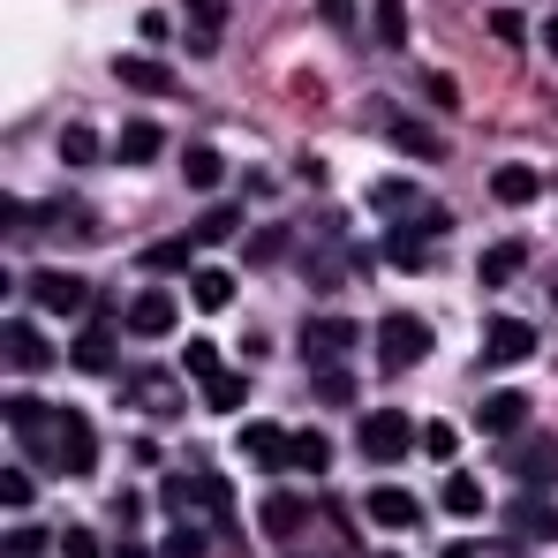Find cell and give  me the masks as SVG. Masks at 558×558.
Returning a JSON list of instances; mask_svg holds the SVG:
<instances>
[{
	"instance_id": "obj_33",
	"label": "cell",
	"mask_w": 558,
	"mask_h": 558,
	"mask_svg": "<svg viewBox=\"0 0 558 558\" xmlns=\"http://www.w3.org/2000/svg\"><path fill=\"white\" fill-rule=\"evenodd\" d=\"M182 371L196 377V385H204V377H219V371H227V363H219V348H211V340H189V348H182Z\"/></svg>"
},
{
	"instance_id": "obj_38",
	"label": "cell",
	"mask_w": 558,
	"mask_h": 558,
	"mask_svg": "<svg viewBox=\"0 0 558 558\" xmlns=\"http://www.w3.org/2000/svg\"><path fill=\"white\" fill-rule=\"evenodd\" d=\"M490 38H498V46H521L529 31H521V15H513V8H490Z\"/></svg>"
},
{
	"instance_id": "obj_25",
	"label": "cell",
	"mask_w": 558,
	"mask_h": 558,
	"mask_svg": "<svg viewBox=\"0 0 558 558\" xmlns=\"http://www.w3.org/2000/svg\"><path fill=\"white\" fill-rule=\"evenodd\" d=\"M521 257H529L521 242H498V250H483V265H475V279H483V287H506V279L521 272Z\"/></svg>"
},
{
	"instance_id": "obj_34",
	"label": "cell",
	"mask_w": 558,
	"mask_h": 558,
	"mask_svg": "<svg viewBox=\"0 0 558 558\" xmlns=\"http://www.w3.org/2000/svg\"><path fill=\"white\" fill-rule=\"evenodd\" d=\"M371 15H377V38H385V46H408V8H400V0H377Z\"/></svg>"
},
{
	"instance_id": "obj_37",
	"label": "cell",
	"mask_w": 558,
	"mask_h": 558,
	"mask_svg": "<svg viewBox=\"0 0 558 558\" xmlns=\"http://www.w3.org/2000/svg\"><path fill=\"white\" fill-rule=\"evenodd\" d=\"M46 551V529H23V521H15V529H8V558H38Z\"/></svg>"
},
{
	"instance_id": "obj_22",
	"label": "cell",
	"mask_w": 558,
	"mask_h": 558,
	"mask_svg": "<svg viewBox=\"0 0 558 558\" xmlns=\"http://www.w3.org/2000/svg\"><path fill=\"white\" fill-rule=\"evenodd\" d=\"M219 31H227V0H189V38H196V53H211Z\"/></svg>"
},
{
	"instance_id": "obj_6",
	"label": "cell",
	"mask_w": 558,
	"mask_h": 558,
	"mask_svg": "<svg viewBox=\"0 0 558 558\" xmlns=\"http://www.w3.org/2000/svg\"><path fill=\"white\" fill-rule=\"evenodd\" d=\"M31 302L53 310V317H76V310H92V287L76 272H31Z\"/></svg>"
},
{
	"instance_id": "obj_24",
	"label": "cell",
	"mask_w": 558,
	"mask_h": 558,
	"mask_svg": "<svg viewBox=\"0 0 558 558\" xmlns=\"http://www.w3.org/2000/svg\"><path fill=\"white\" fill-rule=\"evenodd\" d=\"M189 302H196V310H227V302H234V272L204 265V272L189 279Z\"/></svg>"
},
{
	"instance_id": "obj_36",
	"label": "cell",
	"mask_w": 558,
	"mask_h": 558,
	"mask_svg": "<svg viewBox=\"0 0 558 558\" xmlns=\"http://www.w3.org/2000/svg\"><path fill=\"white\" fill-rule=\"evenodd\" d=\"M61 159H69V167L98 159V136H92V129H69V136H61Z\"/></svg>"
},
{
	"instance_id": "obj_47",
	"label": "cell",
	"mask_w": 558,
	"mask_h": 558,
	"mask_svg": "<svg viewBox=\"0 0 558 558\" xmlns=\"http://www.w3.org/2000/svg\"><path fill=\"white\" fill-rule=\"evenodd\" d=\"M446 558H483V551H475V544H453V551H446Z\"/></svg>"
},
{
	"instance_id": "obj_11",
	"label": "cell",
	"mask_w": 558,
	"mask_h": 558,
	"mask_svg": "<svg viewBox=\"0 0 558 558\" xmlns=\"http://www.w3.org/2000/svg\"><path fill=\"white\" fill-rule=\"evenodd\" d=\"M8 371H53V340L23 317H8Z\"/></svg>"
},
{
	"instance_id": "obj_40",
	"label": "cell",
	"mask_w": 558,
	"mask_h": 558,
	"mask_svg": "<svg viewBox=\"0 0 558 558\" xmlns=\"http://www.w3.org/2000/svg\"><path fill=\"white\" fill-rule=\"evenodd\" d=\"M0 498L23 513V506H31V475H23V468H8V475H0Z\"/></svg>"
},
{
	"instance_id": "obj_29",
	"label": "cell",
	"mask_w": 558,
	"mask_h": 558,
	"mask_svg": "<svg viewBox=\"0 0 558 558\" xmlns=\"http://www.w3.org/2000/svg\"><path fill=\"white\" fill-rule=\"evenodd\" d=\"M234 227H242V211H234V204H211V211L196 219V242H234Z\"/></svg>"
},
{
	"instance_id": "obj_1",
	"label": "cell",
	"mask_w": 558,
	"mask_h": 558,
	"mask_svg": "<svg viewBox=\"0 0 558 558\" xmlns=\"http://www.w3.org/2000/svg\"><path fill=\"white\" fill-rule=\"evenodd\" d=\"M423 355H430V325H423L415 310H392L385 332H377V363H385V371H415Z\"/></svg>"
},
{
	"instance_id": "obj_35",
	"label": "cell",
	"mask_w": 558,
	"mask_h": 558,
	"mask_svg": "<svg viewBox=\"0 0 558 558\" xmlns=\"http://www.w3.org/2000/svg\"><path fill=\"white\" fill-rule=\"evenodd\" d=\"M453 446H461V438H453V423H423V453H430V461L453 468Z\"/></svg>"
},
{
	"instance_id": "obj_7",
	"label": "cell",
	"mask_w": 558,
	"mask_h": 558,
	"mask_svg": "<svg viewBox=\"0 0 558 558\" xmlns=\"http://www.w3.org/2000/svg\"><path fill=\"white\" fill-rule=\"evenodd\" d=\"M182 325V310H174V294L167 287H144L136 302H129V332H144V340H167Z\"/></svg>"
},
{
	"instance_id": "obj_23",
	"label": "cell",
	"mask_w": 558,
	"mask_h": 558,
	"mask_svg": "<svg viewBox=\"0 0 558 558\" xmlns=\"http://www.w3.org/2000/svg\"><path fill=\"white\" fill-rule=\"evenodd\" d=\"M196 392H204V408H211V415H234V408H242V400H250V377L219 371V377H204V385H196Z\"/></svg>"
},
{
	"instance_id": "obj_9",
	"label": "cell",
	"mask_w": 558,
	"mask_h": 558,
	"mask_svg": "<svg viewBox=\"0 0 558 558\" xmlns=\"http://www.w3.org/2000/svg\"><path fill=\"white\" fill-rule=\"evenodd\" d=\"M363 513H371L377 529H415V521H423V506H415L400 483H377V490H363Z\"/></svg>"
},
{
	"instance_id": "obj_43",
	"label": "cell",
	"mask_w": 558,
	"mask_h": 558,
	"mask_svg": "<svg viewBox=\"0 0 558 558\" xmlns=\"http://www.w3.org/2000/svg\"><path fill=\"white\" fill-rule=\"evenodd\" d=\"M279 250H287V234H279V227H272V234H257V242H250V257H257V265H272Z\"/></svg>"
},
{
	"instance_id": "obj_13",
	"label": "cell",
	"mask_w": 558,
	"mask_h": 558,
	"mask_svg": "<svg viewBox=\"0 0 558 558\" xmlns=\"http://www.w3.org/2000/svg\"><path fill=\"white\" fill-rule=\"evenodd\" d=\"M475 423H483L490 438H513V430L529 423V392H490V400L475 408Z\"/></svg>"
},
{
	"instance_id": "obj_15",
	"label": "cell",
	"mask_w": 558,
	"mask_h": 558,
	"mask_svg": "<svg viewBox=\"0 0 558 558\" xmlns=\"http://www.w3.org/2000/svg\"><path fill=\"white\" fill-rule=\"evenodd\" d=\"M257 521H265V536H302V529H310V498H287V490H272Z\"/></svg>"
},
{
	"instance_id": "obj_39",
	"label": "cell",
	"mask_w": 558,
	"mask_h": 558,
	"mask_svg": "<svg viewBox=\"0 0 558 558\" xmlns=\"http://www.w3.org/2000/svg\"><path fill=\"white\" fill-rule=\"evenodd\" d=\"M159 558H204V536H196V529H174V536L159 544Z\"/></svg>"
},
{
	"instance_id": "obj_10",
	"label": "cell",
	"mask_w": 558,
	"mask_h": 558,
	"mask_svg": "<svg viewBox=\"0 0 558 558\" xmlns=\"http://www.w3.org/2000/svg\"><path fill=\"white\" fill-rule=\"evenodd\" d=\"M242 453L265 468V475H279V468H294V430H279V423H257V430H242Z\"/></svg>"
},
{
	"instance_id": "obj_8",
	"label": "cell",
	"mask_w": 558,
	"mask_h": 558,
	"mask_svg": "<svg viewBox=\"0 0 558 558\" xmlns=\"http://www.w3.org/2000/svg\"><path fill=\"white\" fill-rule=\"evenodd\" d=\"M506 461H513V475H521L529 490H551L558 483V438H521Z\"/></svg>"
},
{
	"instance_id": "obj_41",
	"label": "cell",
	"mask_w": 558,
	"mask_h": 558,
	"mask_svg": "<svg viewBox=\"0 0 558 558\" xmlns=\"http://www.w3.org/2000/svg\"><path fill=\"white\" fill-rule=\"evenodd\" d=\"M61 551L69 558H98V536L92 529H61Z\"/></svg>"
},
{
	"instance_id": "obj_5",
	"label": "cell",
	"mask_w": 558,
	"mask_h": 558,
	"mask_svg": "<svg viewBox=\"0 0 558 558\" xmlns=\"http://www.w3.org/2000/svg\"><path fill=\"white\" fill-rule=\"evenodd\" d=\"M227 498H234V490H227L219 475H174V483H167V506H182V513H211V521H227Z\"/></svg>"
},
{
	"instance_id": "obj_30",
	"label": "cell",
	"mask_w": 558,
	"mask_h": 558,
	"mask_svg": "<svg viewBox=\"0 0 558 558\" xmlns=\"http://www.w3.org/2000/svg\"><path fill=\"white\" fill-rule=\"evenodd\" d=\"M189 250L196 242H151L144 250V272H189Z\"/></svg>"
},
{
	"instance_id": "obj_12",
	"label": "cell",
	"mask_w": 558,
	"mask_h": 558,
	"mask_svg": "<svg viewBox=\"0 0 558 558\" xmlns=\"http://www.w3.org/2000/svg\"><path fill=\"white\" fill-rule=\"evenodd\" d=\"M513 529H521L529 544H558V498H544V490L513 498Z\"/></svg>"
},
{
	"instance_id": "obj_44",
	"label": "cell",
	"mask_w": 558,
	"mask_h": 558,
	"mask_svg": "<svg viewBox=\"0 0 558 558\" xmlns=\"http://www.w3.org/2000/svg\"><path fill=\"white\" fill-rule=\"evenodd\" d=\"M423 98H430V106H461V92H453V76H430V84H423Z\"/></svg>"
},
{
	"instance_id": "obj_18",
	"label": "cell",
	"mask_w": 558,
	"mask_h": 558,
	"mask_svg": "<svg viewBox=\"0 0 558 558\" xmlns=\"http://www.w3.org/2000/svg\"><path fill=\"white\" fill-rule=\"evenodd\" d=\"M536 189H544V174H536V167H521V159L490 174V196H498V204H536Z\"/></svg>"
},
{
	"instance_id": "obj_3",
	"label": "cell",
	"mask_w": 558,
	"mask_h": 558,
	"mask_svg": "<svg viewBox=\"0 0 558 558\" xmlns=\"http://www.w3.org/2000/svg\"><path fill=\"white\" fill-rule=\"evenodd\" d=\"M53 468H61V475H92L98 468V438H92V423H84L76 408H61V423H53Z\"/></svg>"
},
{
	"instance_id": "obj_42",
	"label": "cell",
	"mask_w": 558,
	"mask_h": 558,
	"mask_svg": "<svg viewBox=\"0 0 558 558\" xmlns=\"http://www.w3.org/2000/svg\"><path fill=\"white\" fill-rule=\"evenodd\" d=\"M136 31H144V46H167V38H174V23H167L159 8H151V15H136Z\"/></svg>"
},
{
	"instance_id": "obj_28",
	"label": "cell",
	"mask_w": 558,
	"mask_h": 558,
	"mask_svg": "<svg viewBox=\"0 0 558 558\" xmlns=\"http://www.w3.org/2000/svg\"><path fill=\"white\" fill-rule=\"evenodd\" d=\"M294 468H302V475H325V468H332V438H317V430H294Z\"/></svg>"
},
{
	"instance_id": "obj_21",
	"label": "cell",
	"mask_w": 558,
	"mask_h": 558,
	"mask_svg": "<svg viewBox=\"0 0 558 558\" xmlns=\"http://www.w3.org/2000/svg\"><path fill=\"white\" fill-rule=\"evenodd\" d=\"M392 151H408V159H438L446 144H438L430 121H408V113H400V121H392Z\"/></svg>"
},
{
	"instance_id": "obj_31",
	"label": "cell",
	"mask_w": 558,
	"mask_h": 558,
	"mask_svg": "<svg viewBox=\"0 0 558 558\" xmlns=\"http://www.w3.org/2000/svg\"><path fill=\"white\" fill-rule=\"evenodd\" d=\"M317 400H325V408H348V400H355V377L340 371V363H332V371L317 363Z\"/></svg>"
},
{
	"instance_id": "obj_46",
	"label": "cell",
	"mask_w": 558,
	"mask_h": 558,
	"mask_svg": "<svg viewBox=\"0 0 558 558\" xmlns=\"http://www.w3.org/2000/svg\"><path fill=\"white\" fill-rule=\"evenodd\" d=\"M544 46H551V53H558V15H551V23H544Z\"/></svg>"
},
{
	"instance_id": "obj_16",
	"label": "cell",
	"mask_w": 558,
	"mask_h": 558,
	"mask_svg": "<svg viewBox=\"0 0 558 558\" xmlns=\"http://www.w3.org/2000/svg\"><path fill=\"white\" fill-rule=\"evenodd\" d=\"M159 151H167V129H159V121H129L121 144H113V159H129V167H144V159H159Z\"/></svg>"
},
{
	"instance_id": "obj_26",
	"label": "cell",
	"mask_w": 558,
	"mask_h": 558,
	"mask_svg": "<svg viewBox=\"0 0 558 558\" xmlns=\"http://www.w3.org/2000/svg\"><path fill=\"white\" fill-rule=\"evenodd\" d=\"M61 423V408H38V400H8V430L15 438H38V430H53Z\"/></svg>"
},
{
	"instance_id": "obj_14",
	"label": "cell",
	"mask_w": 558,
	"mask_h": 558,
	"mask_svg": "<svg viewBox=\"0 0 558 558\" xmlns=\"http://www.w3.org/2000/svg\"><path fill=\"white\" fill-rule=\"evenodd\" d=\"M438 506H446L453 521H475V513H483L490 498H483V483H475V475H461V468H446V490H438Z\"/></svg>"
},
{
	"instance_id": "obj_20",
	"label": "cell",
	"mask_w": 558,
	"mask_h": 558,
	"mask_svg": "<svg viewBox=\"0 0 558 558\" xmlns=\"http://www.w3.org/2000/svg\"><path fill=\"white\" fill-rule=\"evenodd\" d=\"M69 355H76V371H113V325H84Z\"/></svg>"
},
{
	"instance_id": "obj_17",
	"label": "cell",
	"mask_w": 558,
	"mask_h": 558,
	"mask_svg": "<svg viewBox=\"0 0 558 558\" xmlns=\"http://www.w3.org/2000/svg\"><path fill=\"white\" fill-rule=\"evenodd\" d=\"M302 348H310L317 363H325V355H348V348H355V325H348V317H310Z\"/></svg>"
},
{
	"instance_id": "obj_2",
	"label": "cell",
	"mask_w": 558,
	"mask_h": 558,
	"mask_svg": "<svg viewBox=\"0 0 558 558\" xmlns=\"http://www.w3.org/2000/svg\"><path fill=\"white\" fill-rule=\"evenodd\" d=\"M355 438H363V453H371V461H400L408 446H423V430H415V423H408L400 408H371Z\"/></svg>"
},
{
	"instance_id": "obj_45",
	"label": "cell",
	"mask_w": 558,
	"mask_h": 558,
	"mask_svg": "<svg viewBox=\"0 0 558 558\" xmlns=\"http://www.w3.org/2000/svg\"><path fill=\"white\" fill-rule=\"evenodd\" d=\"M113 558H159V551H144V544H121V551H113Z\"/></svg>"
},
{
	"instance_id": "obj_19",
	"label": "cell",
	"mask_w": 558,
	"mask_h": 558,
	"mask_svg": "<svg viewBox=\"0 0 558 558\" xmlns=\"http://www.w3.org/2000/svg\"><path fill=\"white\" fill-rule=\"evenodd\" d=\"M113 76H121V84H129V92H174V76H167V69H159V61H144V53H121V61H113Z\"/></svg>"
},
{
	"instance_id": "obj_4",
	"label": "cell",
	"mask_w": 558,
	"mask_h": 558,
	"mask_svg": "<svg viewBox=\"0 0 558 558\" xmlns=\"http://www.w3.org/2000/svg\"><path fill=\"white\" fill-rule=\"evenodd\" d=\"M529 355H536V325H529V317H490V332H483V363L506 371V363H529Z\"/></svg>"
},
{
	"instance_id": "obj_27",
	"label": "cell",
	"mask_w": 558,
	"mask_h": 558,
	"mask_svg": "<svg viewBox=\"0 0 558 558\" xmlns=\"http://www.w3.org/2000/svg\"><path fill=\"white\" fill-rule=\"evenodd\" d=\"M182 174H189V189H219L227 182V159H219L211 144H196V151L182 159Z\"/></svg>"
},
{
	"instance_id": "obj_32",
	"label": "cell",
	"mask_w": 558,
	"mask_h": 558,
	"mask_svg": "<svg viewBox=\"0 0 558 558\" xmlns=\"http://www.w3.org/2000/svg\"><path fill=\"white\" fill-rule=\"evenodd\" d=\"M385 257H392L400 272H423V265H430V257H423V234H408V227H392V250H385Z\"/></svg>"
}]
</instances>
